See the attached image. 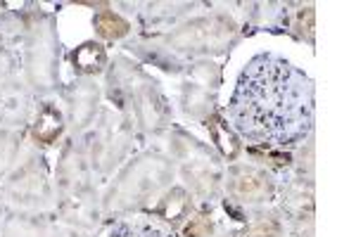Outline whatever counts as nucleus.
I'll list each match as a JSON object with an SVG mask.
<instances>
[{"instance_id": "1", "label": "nucleus", "mask_w": 356, "mask_h": 237, "mask_svg": "<svg viewBox=\"0 0 356 237\" xmlns=\"http://www.w3.org/2000/svg\"><path fill=\"white\" fill-rule=\"evenodd\" d=\"M314 81L271 53L254 55L240 72L228 102L233 129L250 142L290 147L314 129Z\"/></svg>"}, {"instance_id": "2", "label": "nucleus", "mask_w": 356, "mask_h": 237, "mask_svg": "<svg viewBox=\"0 0 356 237\" xmlns=\"http://www.w3.org/2000/svg\"><path fill=\"white\" fill-rule=\"evenodd\" d=\"M112 237H178V235H174L169 228H164V225L154 221H134V223L117 225Z\"/></svg>"}, {"instance_id": "3", "label": "nucleus", "mask_w": 356, "mask_h": 237, "mask_svg": "<svg viewBox=\"0 0 356 237\" xmlns=\"http://www.w3.org/2000/svg\"><path fill=\"white\" fill-rule=\"evenodd\" d=\"M105 62V53L100 50V45L95 43H88V45H81V48L74 53V65L83 72H97Z\"/></svg>"}, {"instance_id": "4", "label": "nucleus", "mask_w": 356, "mask_h": 237, "mask_svg": "<svg viewBox=\"0 0 356 237\" xmlns=\"http://www.w3.org/2000/svg\"><path fill=\"white\" fill-rule=\"evenodd\" d=\"M60 131H62L60 114H57L53 107H43L41 117H38V121H36V138H41V140L50 142Z\"/></svg>"}, {"instance_id": "5", "label": "nucleus", "mask_w": 356, "mask_h": 237, "mask_svg": "<svg viewBox=\"0 0 356 237\" xmlns=\"http://www.w3.org/2000/svg\"><path fill=\"white\" fill-rule=\"evenodd\" d=\"M95 26L100 31V36L105 38H117L126 31V22H122L119 17H114L112 13H105L95 19Z\"/></svg>"}]
</instances>
